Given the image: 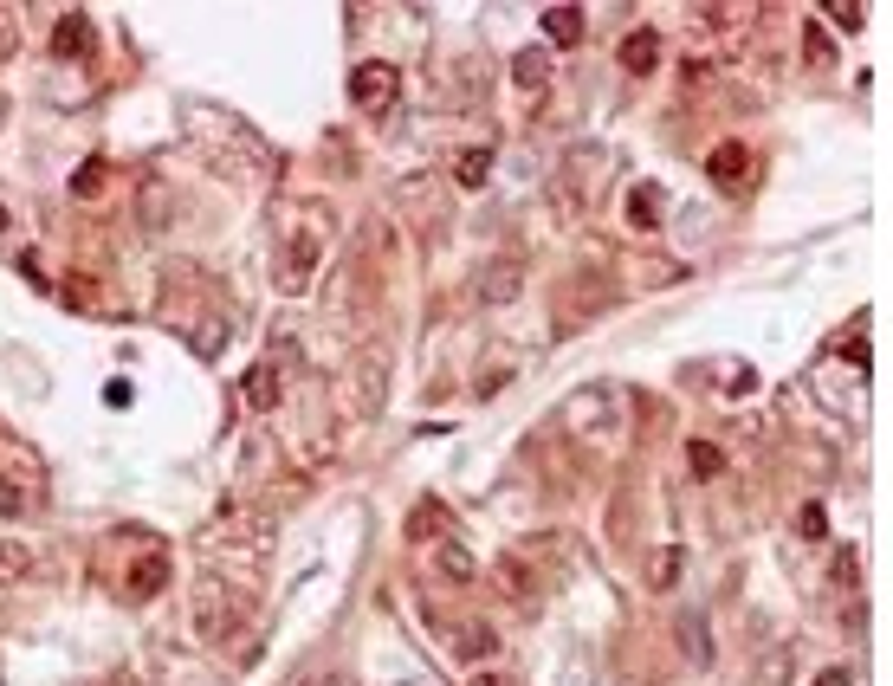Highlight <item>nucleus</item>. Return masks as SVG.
I'll list each match as a JSON object with an SVG mask.
<instances>
[{
  "label": "nucleus",
  "mask_w": 893,
  "mask_h": 686,
  "mask_svg": "<svg viewBox=\"0 0 893 686\" xmlns=\"http://www.w3.org/2000/svg\"><path fill=\"white\" fill-rule=\"evenodd\" d=\"M486 169H492V149H466V156L453 162V182H460V188H479V182H486Z\"/></svg>",
  "instance_id": "obj_10"
},
{
  "label": "nucleus",
  "mask_w": 893,
  "mask_h": 686,
  "mask_svg": "<svg viewBox=\"0 0 893 686\" xmlns=\"http://www.w3.org/2000/svg\"><path fill=\"white\" fill-rule=\"evenodd\" d=\"M26 570V551H13V544H0V576H20Z\"/></svg>",
  "instance_id": "obj_21"
},
{
  "label": "nucleus",
  "mask_w": 893,
  "mask_h": 686,
  "mask_svg": "<svg viewBox=\"0 0 893 686\" xmlns=\"http://www.w3.org/2000/svg\"><path fill=\"white\" fill-rule=\"evenodd\" d=\"M311 266H318V240H292V246H285V266H279V285H285V292H305Z\"/></svg>",
  "instance_id": "obj_4"
},
{
  "label": "nucleus",
  "mask_w": 893,
  "mask_h": 686,
  "mask_svg": "<svg viewBox=\"0 0 893 686\" xmlns=\"http://www.w3.org/2000/svg\"><path fill=\"white\" fill-rule=\"evenodd\" d=\"M479 298H486V305H505V298H512V266H505V259H499V266L486 272V285H479Z\"/></svg>",
  "instance_id": "obj_13"
},
{
  "label": "nucleus",
  "mask_w": 893,
  "mask_h": 686,
  "mask_svg": "<svg viewBox=\"0 0 893 686\" xmlns=\"http://www.w3.org/2000/svg\"><path fill=\"white\" fill-rule=\"evenodd\" d=\"M635 221H641V227L654 221V188H641V195H635Z\"/></svg>",
  "instance_id": "obj_23"
},
{
  "label": "nucleus",
  "mask_w": 893,
  "mask_h": 686,
  "mask_svg": "<svg viewBox=\"0 0 893 686\" xmlns=\"http://www.w3.org/2000/svg\"><path fill=\"white\" fill-rule=\"evenodd\" d=\"M298 686H343V674H318V680H311V674H305V680H298Z\"/></svg>",
  "instance_id": "obj_25"
},
{
  "label": "nucleus",
  "mask_w": 893,
  "mask_h": 686,
  "mask_svg": "<svg viewBox=\"0 0 893 686\" xmlns=\"http://www.w3.org/2000/svg\"><path fill=\"white\" fill-rule=\"evenodd\" d=\"M20 505H26V492H20V486H13V479H0V512H7V518H13V512H20Z\"/></svg>",
  "instance_id": "obj_20"
},
{
  "label": "nucleus",
  "mask_w": 893,
  "mask_h": 686,
  "mask_svg": "<svg viewBox=\"0 0 893 686\" xmlns=\"http://www.w3.org/2000/svg\"><path fill=\"white\" fill-rule=\"evenodd\" d=\"M395 91H402V72L382 65V59H369V65H356V72H350V104H363V111H389Z\"/></svg>",
  "instance_id": "obj_1"
},
{
  "label": "nucleus",
  "mask_w": 893,
  "mask_h": 686,
  "mask_svg": "<svg viewBox=\"0 0 893 686\" xmlns=\"http://www.w3.org/2000/svg\"><path fill=\"white\" fill-rule=\"evenodd\" d=\"M686 460H693V473H699V479H712V473H719V447H706V441H699Z\"/></svg>",
  "instance_id": "obj_18"
},
{
  "label": "nucleus",
  "mask_w": 893,
  "mask_h": 686,
  "mask_svg": "<svg viewBox=\"0 0 893 686\" xmlns=\"http://www.w3.org/2000/svg\"><path fill=\"white\" fill-rule=\"evenodd\" d=\"M544 39L551 46H576L583 39V7H544Z\"/></svg>",
  "instance_id": "obj_7"
},
{
  "label": "nucleus",
  "mask_w": 893,
  "mask_h": 686,
  "mask_svg": "<svg viewBox=\"0 0 893 686\" xmlns=\"http://www.w3.org/2000/svg\"><path fill=\"white\" fill-rule=\"evenodd\" d=\"M162 576H169V557H162V551H156V557H143V564H136V570H130V589H136V596H149V589H156V583H162Z\"/></svg>",
  "instance_id": "obj_12"
},
{
  "label": "nucleus",
  "mask_w": 893,
  "mask_h": 686,
  "mask_svg": "<svg viewBox=\"0 0 893 686\" xmlns=\"http://www.w3.org/2000/svg\"><path fill=\"white\" fill-rule=\"evenodd\" d=\"M680 628H686V654H693V661H712V641H706V615H699V609H686V615H680Z\"/></svg>",
  "instance_id": "obj_11"
},
{
  "label": "nucleus",
  "mask_w": 893,
  "mask_h": 686,
  "mask_svg": "<svg viewBox=\"0 0 893 686\" xmlns=\"http://www.w3.org/2000/svg\"><path fill=\"white\" fill-rule=\"evenodd\" d=\"M654 59H661V39H654L648 26L622 39V65H628V72H654Z\"/></svg>",
  "instance_id": "obj_8"
},
{
  "label": "nucleus",
  "mask_w": 893,
  "mask_h": 686,
  "mask_svg": "<svg viewBox=\"0 0 893 686\" xmlns=\"http://www.w3.org/2000/svg\"><path fill=\"white\" fill-rule=\"evenodd\" d=\"M447 648L460 654V661H486L499 641H492V628L486 622H466V628H447Z\"/></svg>",
  "instance_id": "obj_5"
},
{
  "label": "nucleus",
  "mask_w": 893,
  "mask_h": 686,
  "mask_svg": "<svg viewBox=\"0 0 893 686\" xmlns=\"http://www.w3.org/2000/svg\"><path fill=\"white\" fill-rule=\"evenodd\" d=\"M751 156L738 143H725V149H712V162H706V175H712V188H745L751 182Z\"/></svg>",
  "instance_id": "obj_3"
},
{
  "label": "nucleus",
  "mask_w": 893,
  "mask_h": 686,
  "mask_svg": "<svg viewBox=\"0 0 893 686\" xmlns=\"http://www.w3.org/2000/svg\"><path fill=\"white\" fill-rule=\"evenodd\" d=\"M104 175H111V169H104V156H91L85 169L72 175V195H85V201H91V195H98V188H104Z\"/></svg>",
  "instance_id": "obj_14"
},
{
  "label": "nucleus",
  "mask_w": 893,
  "mask_h": 686,
  "mask_svg": "<svg viewBox=\"0 0 893 686\" xmlns=\"http://www.w3.org/2000/svg\"><path fill=\"white\" fill-rule=\"evenodd\" d=\"M240 395H246V408H272V402H279V369L253 363V369H246V382H240Z\"/></svg>",
  "instance_id": "obj_6"
},
{
  "label": "nucleus",
  "mask_w": 893,
  "mask_h": 686,
  "mask_svg": "<svg viewBox=\"0 0 893 686\" xmlns=\"http://www.w3.org/2000/svg\"><path fill=\"white\" fill-rule=\"evenodd\" d=\"M816 686H855V674H848V667H829V674H816Z\"/></svg>",
  "instance_id": "obj_24"
},
{
  "label": "nucleus",
  "mask_w": 893,
  "mask_h": 686,
  "mask_svg": "<svg viewBox=\"0 0 893 686\" xmlns=\"http://www.w3.org/2000/svg\"><path fill=\"white\" fill-rule=\"evenodd\" d=\"M434 525H441V505H421V512L408 518V531H434Z\"/></svg>",
  "instance_id": "obj_22"
},
{
  "label": "nucleus",
  "mask_w": 893,
  "mask_h": 686,
  "mask_svg": "<svg viewBox=\"0 0 893 686\" xmlns=\"http://www.w3.org/2000/svg\"><path fill=\"white\" fill-rule=\"evenodd\" d=\"M829 20L842 26V33H861V26H868V13H861L855 0H835V7H829Z\"/></svg>",
  "instance_id": "obj_17"
},
{
  "label": "nucleus",
  "mask_w": 893,
  "mask_h": 686,
  "mask_svg": "<svg viewBox=\"0 0 893 686\" xmlns=\"http://www.w3.org/2000/svg\"><path fill=\"white\" fill-rule=\"evenodd\" d=\"M822 531H829V512H822V505H803V538H822Z\"/></svg>",
  "instance_id": "obj_19"
},
{
  "label": "nucleus",
  "mask_w": 893,
  "mask_h": 686,
  "mask_svg": "<svg viewBox=\"0 0 893 686\" xmlns=\"http://www.w3.org/2000/svg\"><path fill=\"white\" fill-rule=\"evenodd\" d=\"M98 46V26H91V13H65L59 26H52V52L59 59H78V52Z\"/></svg>",
  "instance_id": "obj_2"
},
{
  "label": "nucleus",
  "mask_w": 893,
  "mask_h": 686,
  "mask_svg": "<svg viewBox=\"0 0 893 686\" xmlns=\"http://www.w3.org/2000/svg\"><path fill=\"white\" fill-rule=\"evenodd\" d=\"M835 583H842V589L861 583V551H855V544H842V551H835Z\"/></svg>",
  "instance_id": "obj_15"
},
{
  "label": "nucleus",
  "mask_w": 893,
  "mask_h": 686,
  "mask_svg": "<svg viewBox=\"0 0 893 686\" xmlns=\"http://www.w3.org/2000/svg\"><path fill=\"white\" fill-rule=\"evenodd\" d=\"M0 233H7V208H0Z\"/></svg>",
  "instance_id": "obj_26"
},
{
  "label": "nucleus",
  "mask_w": 893,
  "mask_h": 686,
  "mask_svg": "<svg viewBox=\"0 0 893 686\" xmlns=\"http://www.w3.org/2000/svg\"><path fill=\"white\" fill-rule=\"evenodd\" d=\"M512 78H518V85L531 91V98H538V91L551 85V59H544L538 46H531V52H518V59H512Z\"/></svg>",
  "instance_id": "obj_9"
},
{
  "label": "nucleus",
  "mask_w": 893,
  "mask_h": 686,
  "mask_svg": "<svg viewBox=\"0 0 893 686\" xmlns=\"http://www.w3.org/2000/svg\"><path fill=\"white\" fill-rule=\"evenodd\" d=\"M680 564H686L680 551H661V557H654V589H673V583H680Z\"/></svg>",
  "instance_id": "obj_16"
}]
</instances>
